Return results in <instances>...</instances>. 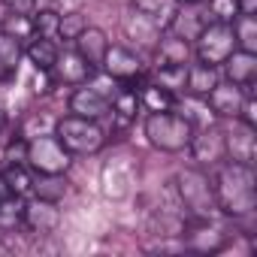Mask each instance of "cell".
<instances>
[{
	"instance_id": "6da1fadb",
	"label": "cell",
	"mask_w": 257,
	"mask_h": 257,
	"mask_svg": "<svg viewBox=\"0 0 257 257\" xmlns=\"http://www.w3.org/2000/svg\"><path fill=\"white\" fill-rule=\"evenodd\" d=\"M212 188H215L218 212H224L227 218H248L257 209V176L254 167L248 164H236L224 158L215 167Z\"/></svg>"
},
{
	"instance_id": "7a4b0ae2",
	"label": "cell",
	"mask_w": 257,
	"mask_h": 257,
	"mask_svg": "<svg viewBox=\"0 0 257 257\" xmlns=\"http://www.w3.org/2000/svg\"><path fill=\"white\" fill-rule=\"evenodd\" d=\"M176 188V197L188 215V221H203V218H215L218 212V203H215V188H212V179L209 173L197 170V167H188L176 176L173 182Z\"/></svg>"
},
{
	"instance_id": "3957f363",
	"label": "cell",
	"mask_w": 257,
	"mask_h": 257,
	"mask_svg": "<svg viewBox=\"0 0 257 257\" xmlns=\"http://www.w3.org/2000/svg\"><path fill=\"white\" fill-rule=\"evenodd\" d=\"M146 137H149V143L155 149L179 155V152H185L191 146L194 121L188 115L173 112V109H167V112H149V118H146Z\"/></svg>"
},
{
	"instance_id": "277c9868",
	"label": "cell",
	"mask_w": 257,
	"mask_h": 257,
	"mask_svg": "<svg viewBox=\"0 0 257 257\" xmlns=\"http://www.w3.org/2000/svg\"><path fill=\"white\" fill-rule=\"evenodd\" d=\"M55 137L61 140V146L70 152V155H97L103 146H106V131L91 121V118H82V115H61L55 121Z\"/></svg>"
},
{
	"instance_id": "5b68a950",
	"label": "cell",
	"mask_w": 257,
	"mask_h": 257,
	"mask_svg": "<svg viewBox=\"0 0 257 257\" xmlns=\"http://www.w3.org/2000/svg\"><path fill=\"white\" fill-rule=\"evenodd\" d=\"M73 164V155L61 146V140L55 134H43L28 140V167L37 176H55V173H67Z\"/></svg>"
},
{
	"instance_id": "8992f818",
	"label": "cell",
	"mask_w": 257,
	"mask_h": 257,
	"mask_svg": "<svg viewBox=\"0 0 257 257\" xmlns=\"http://www.w3.org/2000/svg\"><path fill=\"white\" fill-rule=\"evenodd\" d=\"M236 49V40H233V28L230 22H209L200 37L194 40V55L200 64H209V67H221Z\"/></svg>"
},
{
	"instance_id": "52a82bcc",
	"label": "cell",
	"mask_w": 257,
	"mask_h": 257,
	"mask_svg": "<svg viewBox=\"0 0 257 257\" xmlns=\"http://www.w3.org/2000/svg\"><path fill=\"white\" fill-rule=\"evenodd\" d=\"M179 239H182V245H185L188 251H197V254H218V251L227 245L230 233H227V227L215 224V218H203V221H188L185 230L179 233Z\"/></svg>"
},
{
	"instance_id": "ba28073f",
	"label": "cell",
	"mask_w": 257,
	"mask_h": 257,
	"mask_svg": "<svg viewBox=\"0 0 257 257\" xmlns=\"http://www.w3.org/2000/svg\"><path fill=\"white\" fill-rule=\"evenodd\" d=\"M100 70L106 73V79L112 82H137L143 76V61L134 49L127 46H106V55H103V64Z\"/></svg>"
},
{
	"instance_id": "9c48e42d",
	"label": "cell",
	"mask_w": 257,
	"mask_h": 257,
	"mask_svg": "<svg viewBox=\"0 0 257 257\" xmlns=\"http://www.w3.org/2000/svg\"><path fill=\"white\" fill-rule=\"evenodd\" d=\"M221 137H224V158H227V161L254 167V158H257L254 127H248V124H242L239 118H233V127L221 131Z\"/></svg>"
},
{
	"instance_id": "30bf717a",
	"label": "cell",
	"mask_w": 257,
	"mask_h": 257,
	"mask_svg": "<svg viewBox=\"0 0 257 257\" xmlns=\"http://www.w3.org/2000/svg\"><path fill=\"white\" fill-rule=\"evenodd\" d=\"M209 22H212V16H209V10H203V4H185V0H179L176 10H173V16H170V22L164 28L173 31L176 37L194 43Z\"/></svg>"
},
{
	"instance_id": "8fae6325",
	"label": "cell",
	"mask_w": 257,
	"mask_h": 257,
	"mask_svg": "<svg viewBox=\"0 0 257 257\" xmlns=\"http://www.w3.org/2000/svg\"><path fill=\"white\" fill-rule=\"evenodd\" d=\"M25 227L37 236H49L61 227V209L58 203L52 200H43V197H34V200H25Z\"/></svg>"
},
{
	"instance_id": "7c38bea8",
	"label": "cell",
	"mask_w": 257,
	"mask_h": 257,
	"mask_svg": "<svg viewBox=\"0 0 257 257\" xmlns=\"http://www.w3.org/2000/svg\"><path fill=\"white\" fill-rule=\"evenodd\" d=\"M70 112L73 115H82V118H91V121H100V118H106L109 112H112V100L100 91V88H94V85H79L76 91H73V97H70Z\"/></svg>"
},
{
	"instance_id": "4fadbf2b",
	"label": "cell",
	"mask_w": 257,
	"mask_h": 257,
	"mask_svg": "<svg viewBox=\"0 0 257 257\" xmlns=\"http://www.w3.org/2000/svg\"><path fill=\"white\" fill-rule=\"evenodd\" d=\"M137 182V164L131 158H115L112 164L103 167V194L106 197H127L131 194V185Z\"/></svg>"
},
{
	"instance_id": "5bb4252c",
	"label": "cell",
	"mask_w": 257,
	"mask_h": 257,
	"mask_svg": "<svg viewBox=\"0 0 257 257\" xmlns=\"http://www.w3.org/2000/svg\"><path fill=\"white\" fill-rule=\"evenodd\" d=\"M52 76H55V82H61V85H85L91 76H94V67L76 52V49H58V61H55V67H52Z\"/></svg>"
},
{
	"instance_id": "9a60e30c",
	"label": "cell",
	"mask_w": 257,
	"mask_h": 257,
	"mask_svg": "<svg viewBox=\"0 0 257 257\" xmlns=\"http://www.w3.org/2000/svg\"><path fill=\"white\" fill-rule=\"evenodd\" d=\"M221 67L227 70V82L239 85L245 94H254V82H257V52L233 49V55Z\"/></svg>"
},
{
	"instance_id": "2e32d148",
	"label": "cell",
	"mask_w": 257,
	"mask_h": 257,
	"mask_svg": "<svg viewBox=\"0 0 257 257\" xmlns=\"http://www.w3.org/2000/svg\"><path fill=\"white\" fill-rule=\"evenodd\" d=\"M203 100H206V106L212 109L215 118H236L239 115V106L245 100V91L239 85H233V82H218Z\"/></svg>"
},
{
	"instance_id": "e0dca14e",
	"label": "cell",
	"mask_w": 257,
	"mask_h": 257,
	"mask_svg": "<svg viewBox=\"0 0 257 257\" xmlns=\"http://www.w3.org/2000/svg\"><path fill=\"white\" fill-rule=\"evenodd\" d=\"M188 149H191V155H194L200 164L218 167V164L224 161V137H221V131H203V134H194Z\"/></svg>"
},
{
	"instance_id": "ac0fdd59",
	"label": "cell",
	"mask_w": 257,
	"mask_h": 257,
	"mask_svg": "<svg viewBox=\"0 0 257 257\" xmlns=\"http://www.w3.org/2000/svg\"><path fill=\"white\" fill-rule=\"evenodd\" d=\"M73 43H76V52H79V55H82V58H85L94 70H100L103 55H106V46H109L106 34H103L100 28H91V25H88V28H85V31H82Z\"/></svg>"
},
{
	"instance_id": "d6986e66",
	"label": "cell",
	"mask_w": 257,
	"mask_h": 257,
	"mask_svg": "<svg viewBox=\"0 0 257 257\" xmlns=\"http://www.w3.org/2000/svg\"><path fill=\"white\" fill-rule=\"evenodd\" d=\"M161 25L155 22V19H149V16H143V13H137V10H131V16H124V34L131 37V40H140L143 46H149V49H155L158 46V37H161Z\"/></svg>"
},
{
	"instance_id": "ffe728a7",
	"label": "cell",
	"mask_w": 257,
	"mask_h": 257,
	"mask_svg": "<svg viewBox=\"0 0 257 257\" xmlns=\"http://www.w3.org/2000/svg\"><path fill=\"white\" fill-rule=\"evenodd\" d=\"M155 55H158L161 64H188V58H191V43L182 40V37H176L173 31L164 28L161 37H158Z\"/></svg>"
},
{
	"instance_id": "44dd1931",
	"label": "cell",
	"mask_w": 257,
	"mask_h": 257,
	"mask_svg": "<svg viewBox=\"0 0 257 257\" xmlns=\"http://www.w3.org/2000/svg\"><path fill=\"white\" fill-rule=\"evenodd\" d=\"M218 82H221L218 67H209V64H200V61L191 64L188 73H185V91H188L191 97H206Z\"/></svg>"
},
{
	"instance_id": "7402d4cb",
	"label": "cell",
	"mask_w": 257,
	"mask_h": 257,
	"mask_svg": "<svg viewBox=\"0 0 257 257\" xmlns=\"http://www.w3.org/2000/svg\"><path fill=\"white\" fill-rule=\"evenodd\" d=\"M34 173L28 164H7L4 173H0V182L7 185V191L13 197H31L34 194Z\"/></svg>"
},
{
	"instance_id": "603a6c76",
	"label": "cell",
	"mask_w": 257,
	"mask_h": 257,
	"mask_svg": "<svg viewBox=\"0 0 257 257\" xmlns=\"http://www.w3.org/2000/svg\"><path fill=\"white\" fill-rule=\"evenodd\" d=\"M22 55H25L22 43H19L16 37H10V34L0 31V82L16 79L19 64H22Z\"/></svg>"
},
{
	"instance_id": "cb8c5ba5",
	"label": "cell",
	"mask_w": 257,
	"mask_h": 257,
	"mask_svg": "<svg viewBox=\"0 0 257 257\" xmlns=\"http://www.w3.org/2000/svg\"><path fill=\"white\" fill-rule=\"evenodd\" d=\"M25 55H28V61L37 67V73H52V67H55V61H58V46H55V40L34 37V40L28 43Z\"/></svg>"
},
{
	"instance_id": "d4e9b609",
	"label": "cell",
	"mask_w": 257,
	"mask_h": 257,
	"mask_svg": "<svg viewBox=\"0 0 257 257\" xmlns=\"http://www.w3.org/2000/svg\"><path fill=\"white\" fill-rule=\"evenodd\" d=\"M25 227V197H4L0 200V233H13Z\"/></svg>"
},
{
	"instance_id": "484cf974",
	"label": "cell",
	"mask_w": 257,
	"mask_h": 257,
	"mask_svg": "<svg viewBox=\"0 0 257 257\" xmlns=\"http://www.w3.org/2000/svg\"><path fill=\"white\" fill-rule=\"evenodd\" d=\"M233 28V40H236V49L242 52H257V19L254 16H236L230 22Z\"/></svg>"
},
{
	"instance_id": "4316f807",
	"label": "cell",
	"mask_w": 257,
	"mask_h": 257,
	"mask_svg": "<svg viewBox=\"0 0 257 257\" xmlns=\"http://www.w3.org/2000/svg\"><path fill=\"white\" fill-rule=\"evenodd\" d=\"M140 106H146L149 112H167V109L176 106V94L167 91V88H161L158 82H152V85H143V91H140Z\"/></svg>"
},
{
	"instance_id": "83f0119b",
	"label": "cell",
	"mask_w": 257,
	"mask_h": 257,
	"mask_svg": "<svg viewBox=\"0 0 257 257\" xmlns=\"http://www.w3.org/2000/svg\"><path fill=\"white\" fill-rule=\"evenodd\" d=\"M134 4V10L137 13H143V16H149V19H155L161 28L170 22V16H173V10H176V4L179 0H131Z\"/></svg>"
},
{
	"instance_id": "f1b7e54d",
	"label": "cell",
	"mask_w": 257,
	"mask_h": 257,
	"mask_svg": "<svg viewBox=\"0 0 257 257\" xmlns=\"http://www.w3.org/2000/svg\"><path fill=\"white\" fill-rule=\"evenodd\" d=\"M70 188H67V179H64V173H55V176H40V179H34V194L37 197H43V200H52V203H58L64 194H67Z\"/></svg>"
},
{
	"instance_id": "f546056e",
	"label": "cell",
	"mask_w": 257,
	"mask_h": 257,
	"mask_svg": "<svg viewBox=\"0 0 257 257\" xmlns=\"http://www.w3.org/2000/svg\"><path fill=\"white\" fill-rule=\"evenodd\" d=\"M185 73H188V64H161L155 82H158L161 88L179 94V91H185Z\"/></svg>"
},
{
	"instance_id": "4dcf8cb0",
	"label": "cell",
	"mask_w": 257,
	"mask_h": 257,
	"mask_svg": "<svg viewBox=\"0 0 257 257\" xmlns=\"http://www.w3.org/2000/svg\"><path fill=\"white\" fill-rule=\"evenodd\" d=\"M0 31L10 34V37H16L19 43L34 40V22H31V16H25V13H7V19H4V25H0Z\"/></svg>"
},
{
	"instance_id": "1f68e13d",
	"label": "cell",
	"mask_w": 257,
	"mask_h": 257,
	"mask_svg": "<svg viewBox=\"0 0 257 257\" xmlns=\"http://www.w3.org/2000/svg\"><path fill=\"white\" fill-rule=\"evenodd\" d=\"M58 19H61V13H55V10H34V13H31L34 37L58 40Z\"/></svg>"
},
{
	"instance_id": "d6a6232c",
	"label": "cell",
	"mask_w": 257,
	"mask_h": 257,
	"mask_svg": "<svg viewBox=\"0 0 257 257\" xmlns=\"http://www.w3.org/2000/svg\"><path fill=\"white\" fill-rule=\"evenodd\" d=\"M85 28H88V22H85V16L79 10L61 13V19H58V40H76Z\"/></svg>"
},
{
	"instance_id": "836d02e7",
	"label": "cell",
	"mask_w": 257,
	"mask_h": 257,
	"mask_svg": "<svg viewBox=\"0 0 257 257\" xmlns=\"http://www.w3.org/2000/svg\"><path fill=\"white\" fill-rule=\"evenodd\" d=\"M206 10L212 16V22H233L236 19V0H206Z\"/></svg>"
},
{
	"instance_id": "e575fe53",
	"label": "cell",
	"mask_w": 257,
	"mask_h": 257,
	"mask_svg": "<svg viewBox=\"0 0 257 257\" xmlns=\"http://www.w3.org/2000/svg\"><path fill=\"white\" fill-rule=\"evenodd\" d=\"M4 161H7V164H28V140H25V137H16V140L7 146Z\"/></svg>"
},
{
	"instance_id": "d590c367",
	"label": "cell",
	"mask_w": 257,
	"mask_h": 257,
	"mask_svg": "<svg viewBox=\"0 0 257 257\" xmlns=\"http://www.w3.org/2000/svg\"><path fill=\"white\" fill-rule=\"evenodd\" d=\"M236 118H239L242 124H248V127H257V100H254V94H245V100H242Z\"/></svg>"
},
{
	"instance_id": "8d00e7d4",
	"label": "cell",
	"mask_w": 257,
	"mask_h": 257,
	"mask_svg": "<svg viewBox=\"0 0 257 257\" xmlns=\"http://www.w3.org/2000/svg\"><path fill=\"white\" fill-rule=\"evenodd\" d=\"M4 4L10 13H25V16L34 13V0H4Z\"/></svg>"
},
{
	"instance_id": "74e56055",
	"label": "cell",
	"mask_w": 257,
	"mask_h": 257,
	"mask_svg": "<svg viewBox=\"0 0 257 257\" xmlns=\"http://www.w3.org/2000/svg\"><path fill=\"white\" fill-rule=\"evenodd\" d=\"M236 16H257V0H236Z\"/></svg>"
},
{
	"instance_id": "f35d334b",
	"label": "cell",
	"mask_w": 257,
	"mask_h": 257,
	"mask_svg": "<svg viewBox=\"0 0 257 257\" xmlns=\"http://www.w3.org/2000/svg\"><path fill=\"white\" fill-rule=\"evenodd\" d=\"M58 0H34V10H55Z\"/></svg>"
},
{
	"instance_id": "ab89813d",
	"label": "cell",
	"mask_w": 257,
	"mask_h": 257,
	"mask_svg": "<svg viewBox=\"0 0 257 257\" xmlns=\"http://www.w3.org/2000/svg\"><path fill=\"white\" fill-rule=\"evenodd\" d=\"M7 13H10V10H7V4H4V0H0V25H4V19H7Z\"/></svg>"
},
{
	"instance_id": "60d3db41",
	"label": "cell",
	"mask_w": 257,
	"mask_h": 257,
	"mask_svg": "<svg viewBox=\"0 0 257 257\" xmlns=\"http://www.w3.org/2000/svg\"><path fill=\"white\" fill-rule=\"evenodd\" d=\"M4 115H7V103H4V97H0V121H4Z\"/></svg>"
},
{
	"instance_id": "b9f144b4",
	"label": "cell",
	"mask_w": 257,
	"mask_h": 257,
	"mask_svg": "<svg viewBox=\"0 0 257 257\" xmlns=\"http://www.w3.org/2000/svg\"><path fill=\"white\" fill-rule=\"evenodd\" d=\"M185 4H206V0H185Z\"/></svg>"
}]
</instances>
